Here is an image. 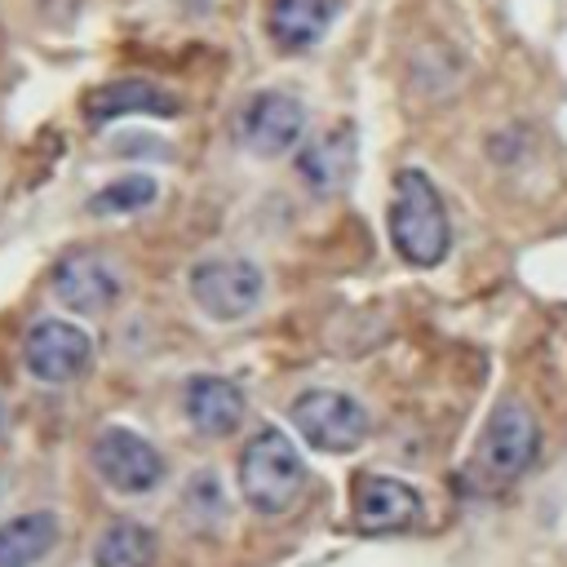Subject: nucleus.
Listing matches in <instances>:
<instances>
[{"label":"nucleus","instance_id":"nucleus-1","mask_svg":"<svg viewBox=\"0 0 567 567\" xmlns=\"http://www.w3.org/2000/svg\"><path fill=\"white\" fill-rule=\"evenodd\" d=\"M385 230L399 261L416 270H434L452 252V217L443 204V190L425 168H399L390 182L385 204Z\"/></svg>","mask_w":567,"mask_h":567},{"label":"nucleus","instance_id":"nucleus-2","mask_svg":"<svg viewBox=\"0 0 567 567\" xmlns=\"http://www.w3.org/2000/svg\"><path fill=\"white\" fill-rule=\"evenodd\" d=\"M235 483L252 514H261V518L288 514L306 487V461H301V447L292 443V434L284 425L252 430L239 447Z\"/></svg>","mask_w":567,"mask_h":567},{"label":"nucleus","instance_id":"nucleus-3","mask_svg":"<svg viewBox=\"0 0 567 567\" xmlns=\"http://www.w3.org/2000/svg\"><path fill=\"white\" fill-rule=\"evenodd\" d=\"M288 421L292 430L301 434V443H310L315 452H328V456H350L368 443L372 434V416L368 408L346 394V390H301L292 403H288Z\"/></svg>","mask_w":567,"mask_h":567},{"label":"nucleus","instance_id":"nucleus-4","mask_svg":"<svg viewBox=\"0 0 567 567\" xmlns=\"http://www.w3.org/2000/svg\"><path fill=\"white\" fill-rule=\"evenodd\" d=\"M186 292L213 323H235L261 306L266 275L248 257H204L186 270Z\"/></svg>","mask_w":567,"mask_h":567},{"label":"nucleus","instance_id":"nucleus-5","mask_svg":"<svg viewBox=\"0 0 567 567\" xmlns=\"http://www.w3.org/2000/svg\"><path fill=\"white\" fill-rule=\"evenodd\" d=\"M540 461V421L523 399H501L478 434V465L496 483L523 478Z\"/></svg>","mask_w":567,"mask_h":567},{"label":"nucleus","instance_id":"nucleus-6","mask_svg":"<svg viewBox=\"0 0 567 567\" xmlns=\"http://www.w3.org/2000/svg\"><path fill=\"white\" fill-rule=\"evenodd\" d=\"M89 461H93L97 478L120 496H146L164 478L159 447L128 425H102L89 443Z\"/></svg>","mask_w":567,"mask_h":567},{"label":"nucleus","instance_id":"nucleus-7","mask_svg":"<svg viewBox=\"0 0 567 567\" xmlns=\"http://www.w3.org/2000/svg\"><path fill=\"white\" fill-rule=\"evenodd\" d=\"M22 363L40 385H71L93 368V337L71 319H35L22 337Z\"/></svg>","mask_w":567,"mask_h":567},{"label":"nucleus","instance_id":"nucleus-8","mask_svg":"<svg viewBox=\"0 0 567 567\" xmlns=\"http://www.w3.org/2000/svg\"><path fill=\"white\" fill-rule=\"evenodd\" d=\"M53 297L71 310V315H106L120 297H124V275L120 266L97 252V248H71L53 261L49 275Z\"/></svg>","mask_w":567,"mask_h":567},{"label":"nucleus","instance_id":"nucleus-9","mask_svg":"<svg viewBox=\"0 0 567 567\" xmlns=\"http://www.w3.org/2000/svg\"><path fill=\"white\" fill-rule=\"evenodd\" d=\"M350 518H354V527L363 536H403V532L421 527L425 496L408 478H394V474H359L354 501H350Z\"/></svg>","mask_w":567,"mask_h":567},{"label":"nucleus","instance_id":"nucleus-10","mask_svg":"<svg viewBox=\"0 0 567 567\" xmlns=\"http://www.w3.org/2000/svg\"><path fill=\"white\" fill-rule=\"evenodd\" d=\"M306 133V106L284 89H261L239 106V142L261 155H288Z\"/></svg>","mask_w":567,"mask_h":567},{"label":"nucleus","instance_id":"nucleus-11","mask_svg":"<svg viewBox=\"0 0 567 567\" xmlns=\"http://www.w3.org/2000/svg\"><path fill=\"white\" fill-rule=\"evenodd\" d=\"M297 177L306 182V190L315 195H341L350 182H354V168H359V142H354V128L350 124H332L315 137H306L297 146Z\"/></svg>","mask_w":567,"mask_h":567},{"label":"nucleus","instance_id":"nucleus-12","mask_svg":"<svg viewBox=\"0 0 567 567\" xmlns=\"http://www.w3.org/2000/svg\"><path fill=\"white\" fill-rule=\"evenodd\" d=\"M182 416L199 439H230L248 416V399L230 377L199 372L182 385Z\"/></svg>","mask_w":567,"mask_h":567},{"label":"nucleus","instance_id":"nucleus-13","mask_svg":"<svg viewBox=\"0 0 567 567\" xmlns=\"http://www.w3.org/2000/svg\"><path fill=\"white\" fill-rule=\"evenodd\" d=\"M128 115H177V97L164 93L151 80H106L97 89L84 93V120L89 124H111V120H128Z\"/></svg>","mask_w":567,"mask_h":567},{"label":"nucleus","instance_id":"nucleus-14","mask_svg":"<svg viewBox=\"0 0 567 567\" xmlns=\"http://www.w3.org/2000/svg\"><path fill=\"white\" fill-rule=\"evenodd\" d=\"M332 18H337V0H270L266 31L284 53H306L328 35Z\"/></svg>","mask_w":567,"mask_h":567},{"label":"nucleus","instance_id":"nucleus-15","mask_svg":"<svg viewBox=\"0 0 567 567\" xmlns=\"http://www.w3.org/2000/svg\"><path fill=\"white\" fill-rule=\"evenodd\" d=\"M58 514L49 509H31L0 523V567H40L58 545Z\"/></svg>","mask_w":567,"mask_h":567},{"label":"nucleus","instance_id":"nucleus-16","mask_svg":"<svg viewBox=\"0 0 567 567\" xmlns=\"http://www.w3.org/2000/svg\"><path fill=\"white\" fill-rule=\"evenodd\" d=\"M155 554H159V540L146 523L115 518L102 527L93 545V567H155Z\"/></svg>","mask_w":567,"mask_h":567},{"label":"nucleus","instance_id":"nucleus-17","mask_svg":"<svg viewBox=\"0 0 567 567\" xmlns=\"http://www.w3.org/2000/svg\"><path fill=\"white\" fill-rule=\"evenodd\" d=\"M155 195H159L155 177H146V173H128V177L106 182V186L89 199V208H93L97 217H124V213H142L146 204H155Z\"/></svg>","mask_w":567,"mask_h":567},{"label":"nucleus","instance_id":"nucleus-18","mask_svg":"<svg viewBox=\"0 0 567 567\" xmlns=\"http://www.w3.org/2000/svg\"><path fill=\"white\" fill-rule=\"evenodd\" d=\"M0 425H4V412H0Z\"/></svg>","mask_w":567,"mask_h":567}]
</instances>
